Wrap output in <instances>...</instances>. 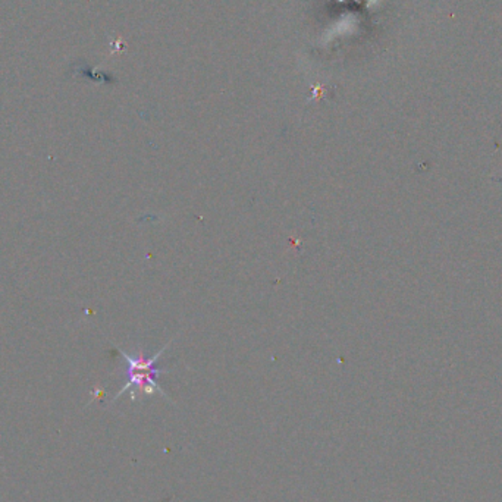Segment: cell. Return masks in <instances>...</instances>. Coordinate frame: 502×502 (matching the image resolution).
<instances>
[{"mask_svg":"<svg viewBox=\"0 0 502 502\" xmlns=\"http://www.w3.org/2000/svg\"><path fill=\"white\" fill-rule=\"evenodd\" d=\"M171 342L166 344L162 349H159V351L153 357H146L141 351L139 354L132 356V354H127L125 351L120 349V354L124 356V358L128 363V369H127L128 382L123 389L119 391L116 398H119L120 395L127 392L128 389H132V398H137L139 395H151L156 392L162 393L165 398H167V395L158 384L159 376L167 373V370L158 369L156 363L159 361L162 354L166 351V348L171 345Z\"/></svg>","mask_w":502,"mask_h":502,"instance_id":"obj_1","label":"cell"}]
</instances>
